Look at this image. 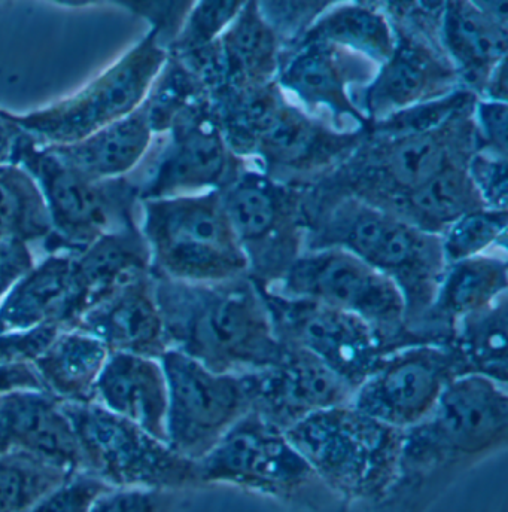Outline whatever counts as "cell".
Masks as SVG:
<instances>
[{"label":"cell","instance_id":"obj_1","mask_svg":"<svg viewBox=\"0 0 508 512\" xmlns=\"http://www.w3.org/2000/svg\"><path fill=\"white\" fill-rule=\"evenodd\" d=\"M152 286L169 350L234 376L266 370L281 358L284 346L263 292L248 274L214 283L152 274Z\"/></svg>","mask_w":508,"mask_h":512},{"label":"cell","instance_id":"obj_2","mask_svg":"<svg viewBox=\"0 0 508 512\" xmlns=\"http://www.w3.org/2000/svg\"><path fill=\"white\" fill-rule=\"evenodd\" d=\"M339 248L395 283L406 303L407 328L416 337L433 304L446 261L441 239L383 207L352 203L337 207L321 224L306 231L304 251Z\"/></svg>","mask_w":508,"mask_h":512},{"label":"cell","instance_id":"obj_3","mask_svg":"<svg viewBox=\"0 0 508 512\" xmlns=\"http://www.w3.org/2000/svg\"><path fill=\"white\" fill-rule=\"evenodd\" d=\"M139 228L155 276L214 283L248 274V259L222 209L219 190L141 201Z\"/></svg>","mask_w":508,"mask_h":512},{"label":"cell","instance_id":"obj_4","mask_svg":"<svg viewBox=\"0 0 508 512\" xmlns=\"http://www.w3.org/2000/svg\"><path fill=\"white\" fill-rule=\"evenodd\" d=\"M12 163L26 169L44 195L53 228L42 242L47 255L76 256L106 234L139 227L141 200L129 176L85 178L24 131Z\"/></svg>","mask_w":508,"mask_h":512},{"label":"cell","instance_id":"obj_5","mask_svg":"<svg viewBox=\"0 0 508 512\" xmlns=\"http://www.w3.org/2000/svg\"><path fill=\"white\" fill-rule=\"evenodd\" d=\"M285 434L316 477L348 498L383 495L400 474L403 431L352 404L319 411Z\"/></svg>","mask_w":508,"mask_h":512},{"label":"cell","instance_id":"obj_6","mask_svg":"<svg viewBox=\"0 0 508 512\" xmlns=\"http://www.w3.org/2000/svg\"><path fill=\"white\" fill-rule=\"evenodd\" d=\"M508 440L507 387L477 376L450 384L434 410L403 431L400 475L433 471L494 453Z\"/></svg>","mask_w":508,"mask_h":512},{"label":"cell","instance_id":"obj_7","mask_svg":"<svg viewBox=\"0 0 508 512\" xmlns=\"http://www.w3.org/2000/svg\"><path fill=\"white\" fill-rule=\"evenodd\" d=\"M263 288L357 316L373 329L386 353L418 344L407 328L406 303L400 289L343 249L304 251L279 282Z\"/></svg>","mask_w":508,"mask_h":512},{"label":"cell","instance_id":"obj_8","mask_svg":"<svg viewBox=\"0 0 508 512\" xmlns=\"http://www.w3.org/2000/svg\"><path fill=\"white\" fill-rule=\"evenodd\" d=\"M169 59L158 32L149 30L138 45L82 90L50 108L8 117L45 146L79 142L141 108Z\"/></svg>","mask_w":508,"mask_h":512},{"label":"cell","instance_id":"obj_9","mask_svg":"<svg viewBox=\"0 0 508 512\" xmlns=\"http://www.w3.org/2000/svg\"><path fill=\"white\" fill-rule=\"evenodd\" d=\"M62 408L75 431L84 471L109 486L169 493L200 483L196 462L97 402Z\"/></svg>","mask_w":508,"mask_h":512},{"label":"cell","instance_id":"obj_10","mask_svg":"<svg viewBox=\"0 0 508 512\" xmlns=\"http://www.w3.org/2000/svg\"><path fill=\"white\" fill-rule=\"evenodd\" d=\"M225 140L285 169L307 170L339 160L357 145L354 133L333 131L292 106L275 85L231 91Z\"/></svg>","mask_w":508,"mask_h":512},{"label":"cell","instance_id":"obj_11","mask_svg":"<svg viewBox=\"0 0 508 512\" xmlns=\"http://www.w3.org/2000/svg\"><path fill=\"white\" fill-rule=\"evenodd\" d=\"M160 362L167 383L166 443L197 463L251 413L248 379L215 373L176 350H167Z\"/></svg>","mask_w":508,"mask_h":512},{"label":"cell","instance_id":"obj_12","mask_svg":"<svg viewBox=\"0 0 508 512\" xmlns=\"http://www.w3.org/2000/svg\"><path fill=\"white\" fill-rule=\"evenodd\" d=\"M203 109L202 103L154 134L144 160L127 175L139 200L221 190L230 182V145Z\"/></svg>","mask_w":508,"mask_h":512},{"label":"cell","instance_id":"obj_13","mask_svg":"<svg viewBox=\"0 0 508 512\" xmlns=\"http://www.w3.org/2000/svg\"><path fill=\"white\" fill-rule=\"evenodd\" d=\"M464 376L452 344H410L383 356L355 390L351 404L391 428L406 431L422 422L444 390Z\"/></svg>","mask_w":508,"mask_h":512},{"label":"cell","instance_id":"obj_14","mask_svg":"<svg viewBox=\"0 0 508 512\" xmlns=\"http://www.w3.org/2000/svg\"><path fill=\"white\" fill-rule=\"evenodd\" d=\"M222 209L248 259V276L275 285L304 252L306 230L272 179L242 173L219 190Z\"/></svg>","mask_w":508,"mask_h":512},{"label":"cell","instance_id":"obj_15","mask_svg":"<svg viewBox=\"0 0 508 512\" xmlns=\"http://www.w3.org/2000/svg\"><path fill=\"white\" fill-rule=\"evenodd\" d=\"M260 289L279 341L306 350L355 390L386 355L373 329L357 316Z\"/></svg>","mask_w":508,"mask_h":512},{"label":"cell","instance_id":"obj_16","mask_svg":"<svg viewBox=\"0 0 508 512\" xmlns=\"http://www.w3.org/2000/svg\"><path fill=\"white\" fill-rule=\"evenodd\" d=\"M197 471L200 483L230 481L273 495H290L318 478L287 434L254 411L197 462Z\"/></svg>","mask_w":508,"mask_h":512},{"label":"cell","instance_id":"obj_17","mask_svg":"<svg viewBox=\"0 0 508 512\" xmlns=\"http://www.w3.org/2000/svg\"><path fill=\"white\" fill-rule=\"evenodd\" d=\"M282 346L275 365L246 374L251 411L287 432L319 411L351 404L354 387L306 350Z\"/></svg>","mask_w":508,"mask_h":512},{"label":"cell","instance_id":"obj_18","mask_svg":"<svg viewBox=\"0 0 508 512\" xmlns=\"http://www.w3.org/2000/svg\"><path fill=\"white\" fill-rule=\"evenodd\" d=\"M377 69L376 64L351 51L304 39L279 73V84L309 111L325 108L333 118L349 117L364 124L367 118L355 105L351 88L370 84Z\"/></svg>","mask_w":508,"mask_h":512},{"label":"cell","instance_id":"obj_19","mask_svg":"<svg viewBox=\"0 0 508 512\" xmlns=\"http://www.w3.org/2000/svg\"><path fill=\"white\" fill-rule=\"evenodd\" d=\"M12 453L84 471L71 420L62 404L45 392L21 390L0 396V456Z\"/></svg>","mask_w":508,"mask_h":512},{"label":"cell","instance_id":"obj_20","mask_svg":"<svg viewBox=\"0 0 508 512\" xmlns=\"http://www.w3.org/2000/svg\"><path fill=\"white\" fill-rule=\"evenodd\" d=\"M69 329L97 338L111 353L160 359L169 350L152 274L123 286L90 307Z\"/></svg>","mask_w":508,"mask_h":512},{"label":"cell","instance_id":"obj_21","mask_svg":"<svg viewBox=\"0 0 508 512\" xmlns=\"http://www.w3.org/2000/svg\"><path fill=\"white\" fill-rule=\"evenodd\" d=\"M456 70L438 59L433 50L412 39L397 38V47L388 62L377 69L364 87L365 118L379 121L452 93Z\"/></svg>","mask_w":508,"mask_h":512},{"label":"cell","instance_id":"obj_22","mask_svg":"<svg viewBox=\"0 0 508 512\" xmlns=\"http://www.w3.org/2000/svg\"><path fill=\"white\" fill-rule=\"evenodd\" d=\"M508 264L506 256H474L447 264L427 315L416 337L421 343H450L459 320L482 312L506 297Z\"/></svg>","mask_w":508,"mask_h":512},{"label":"cell","instance_id":"obj_23","mask_svg":"<svg viewBox=\"0 0 508 512\" xmlns=\"http://www.w3.org/2000/svg\"><path fill=\"white\" fill-rule=\"evenodd\" d=\"M151 274V254L141 228L115 231L73 256L68 325L118 289Z\"/></svg>","mask_w":508,"mask_h":512},{"label":"cell","instance_id":"obj_24","mask_svg":"<svg viewBox=\"0 0 508 512\" xmlns=\"http://www.w3.org/2000/svg\"><path fill=\"white\" fill-rule=\"evenodd\" d=\"M507 2H450L443 5L441 39L459 76L485 87L507 59Z\"/></svg>","mask_w":508,"mask_h":512},{"label":"cell","instance_id":"obj_25","mask_svg":"<svg viewBox=\"0 0 508 512\" xmlns=\"http://www.w3.org/2000/svg\"><path fill=\"white\" fill-rule=\"evenodd\" d=\"M94 402L166 443L167 383L160 359L111 353Z\"/></svg>","mask_w":508,"mask_h":512},{"label":"cell","instance_id":"obj_26","mask_svg":"<svg viewBox=\"0 0 508 512\" xmlns=\"http://www.w3.org/2000/svg\"><path fill=\"white\" fill-rule=\"evenodd\" d=\"M154 133L149 126L144 103L123 120L97 133L69 143L45 146L60 163L94 181L123 178L144 160Z\"/></svg>","mask_w":508,"mask_h":512},{"label":"cell","instance_id":"obj_27","mask_svg":"<svg viewBox=\"0 0 508 512\" xmlns=\"http://www.w3.org/2000/svg\"><path fill=\"white\" fill-rule=\"evenodd\" d=\"M73 256L47 255L0 301V334L68 325Z\"/></svg>","mask_w":508,"mask_h":512},{"label":"cell","instance_id":"obj_28","mask_svg":"<svg viewBox=\"0 0 508 512\" xmlns=\"http://www.w3.org/2000/svg\"><path fill=\"white\" fill-rule=\"evenodd\" d=\"M212 45L231 91L273 84L279 69L278 38L260 3H243L233 23Z\"/></svg>","mask_w":508,"mask_h":512},{"label":"cell","instance_id":"obj_29","mask_svg":"<svg viewBox=\"0 0 508 512\" xmlns=\"http://www.w3.org/2000/svg\"><path fill=\"white\" fill-rule=\"evenodd\" d=\"M109 356L108 347L97 338L62 329L33 368L45 393L62 404H87L94 402L97 380Z\"/></svg>","mask_w":508,"mask_h":512},{"label":"cell","instance_id":"obj_30","mask_svg":"<svg viewBox=\"0 0 508 512\" xmlns=\"http://www.w3.org/2000/svg\"><path fill=\"white\" fill-rule=\"evenodd\" d=\"M447 126L449 123L427 133L389 137L388 145L377 157L374 170L395 200L418 190L441 170L455 163Z\"/></svg>","mask_w":508,"mask_h":512},{"label":"cell","instance_id":"obj_31","mask_svg":"<svg viewBox=\"0 0 508 512\" xmlns=\"http://www.w3.org/2000/svg\"><path fill=\"white\" fill-rule=\"evenodd\" d=\"M304 39L351 51L377 67L388 62L397 47V33L391 21L379 9L364 3L330 6Z\"/></svg>","mask_w":508,"mask_h":512},{"label":"cell","instance_id":"obj_32","mask_svg":"<svg viewBox=\"0 0 508 512\" xmlns=\"http://www.w3.org/2000/svg\"><path fill=\"white\" fill-rule=\"evenodd\" d=\"M397 203L403 207L394 215L437 236L465 213L485 207L468 170L456 161Z\"/></svg>","mask_w":508,"mask_h":512},{"label":"cell","instance_id":"obj_33","mask_svg":"<svg viewBox=\"0 0 508 512\" xmlns=\"http://www.w3.org/2000/svg\"><path fill=\"white\" fill-rule=\"evenodd\" d=\"M507 295L482 312L456 323L452 344L465 376L483 377L507 387Z\"/></svg>","mask_w":508,"mask_h":512},{"label":"cell","instance_id":"obj_34","mask_svg":"<svg viewBox=\"0 0 508 512\" xmlns=\"http://www.w3.org/2000/svg\"><path fill=\"white\" fill-rule=\"evenodd\" d=\"M47 203L38 182L20 164L0 166V239L44 242L51 234Z\"/></svg>","mask_w":508,"mask_h":512},{"label":"cell","instance_id":"obj_35","mask_svg":"<svg viewBox=\"0 0 508 512\" xmlns=\"http://www.w3.org/2000/svg\"><path fill=\"white\" fill-rule=\"evenodd\" d=\"M75 472L30 454L0 456V512H27Z\"/></svg>","mask_w":508,"mask_h":512},{"label":"cell","instance_id":"obj_36","mask_svg":"<svg viewBox=\"0 0 508 512\" xmlns=\"http://www.w3.org/2000/svg\"><path fill=\"white\" fill-rule=\"evenodd\" d=\"M507 210H471L440 234L441 251L447 264L489 254L498 245L506 246Z\"/></svg>","mask_w":508,"mask_h":512},{"label":"cell","instance_id":"obj_37","mask_svg":"<svg viewBox=\"0 0 508 512\" xmlns=\"http://www.w3.org/2000/svg\"><path fill=\"white\" fill-rule=\"evenodd\" d=\"M243 2L193 3L169 54L185 56L205 50L225 32L242 9Z\"/></svg>","mask_w":508,"mask_h":512},{"label":"cell","instance_id":"obj_38","mask_svg":"<svg viewBox=\"0 0 508 512\" xmlns=\"http://www.w3.org/2000/svg\"><path fill=\"white\" fill-rule=\"evenodd\" d=\"M468 99L470 94L465 91H452L446 96L412 106L379 121L376 130L389 137L437 130L450 123L453 115L465 108Z\"/></svg>","mask_w":508,"mask_h":512},{"label":"cell","instance_id":"obj_39","mask_svg":"<svg viewBox=\"0 0 508 512\" xmlns=\"http://www.w3.org/2000/svg\"><path fill=\"white\" fill-rule=\"evenodd\" d=\"M112 489L87 471L75 472L27 512H90L94 501Z\"/></svg>","mask_w":508,"mask_h":512},{"label":"cell","instance_id":"obj_40","mask_svg":"<svg viewBox=\"0 0 508 512\" xmlns=\"http://www.w3.org/2000/svg\"><path fill=\"white\" fill-rule=\"evenodd\" d=\"M467 170L485 207L507 210V158L480 152Z\"/></svg>","mask_w":508,"mask_h":512},{"label":"cell","instance_id":"obj_41","mask_svg":"<svg viewBox=\"0 0 508 512\" xmlns=\"http://www.w3.org/2000/svg\"><path fill=\"white\" fill-rule=\"evenodd\" d=\"M60 331L59 325H44L0 334V365L35 364Z\"/></svg>","mask_w":508,"mask_h":512},{"label":"cell","instance_id":"obj_42","mask_svg":"<svg viewBox=\"0 0 508 512\" xmlns=\"http://www.w3.org/2000/svg\"><path fill=\"white\" fill-rule=\"evenodd\" d=\"M507 102L483 99L476 103V131L482 152L507 158Z\"/></svg>","mask_w":508,"mask_h":512},{"label":"cell","instance_id":"obj_43","mask_svg":"<svg viewBox=\"0 0 508 512\" xmlns=\"http://www.w3.org/2000/svg\"><path fill=\"white\" fill-rule=\"evenodd\" d=\"M167 492L149 489L112 487L94 501L90 512H161Z\"/></svg>","mask_w":508,"mask_h":512},{"label":"cell","instance_id":"obj_44","mask_svg":"<svg viewBox=\"0 0 508 512\" xmlns=\"http://www.w3.org/2000/svg\"><path fill=\"white\" fill-rule=\"evenodd\" d=\"M36 265L29 243L0 239V301Z\"/></svg>","mask_w":508,"mask_h":512},{"label":"cell","instance_id":"obj_45","mask_svg":"<svg viewBox=\"0 0 508 512\" xmlns=\"http://www.w3.org/2000/svg\"><path fill=\"white\" fill-rule=\"evenodd\" d=\"M21 390L45 392L33 365H0V396Z\"/></svg>","mask_w":508,"mask_h":512},{"label":"cell","instance_id":"obj_46","mask_svg":"<svg viewBox=\"0 0 508 512\" xmlns=\"http://www.w3.org/2000/svg\"><path fill=\"white\" fill-rule=\"evenodd\" d=\"M21 136L23 130L8 117V112L0 111V166L12 163Z\"/></svg>","mask_w":508,"mask_h":512}]
</instances>
